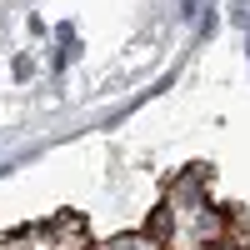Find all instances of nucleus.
I'll list each match as a JSON object with an SVG mask.
<instances>
[{
    "mask_svg": "<svg viewBox=\"0 0 250 250\" xmlns=\"http://www.w3.org/2000/svg\"><path fill=\"white\" fill-rule=\"evenodd\" d=\"M165 230H170V210H165V205H160V210H155V215H150V235H155V240H160V235H165Z\"/></svg>",
    "mask_w": 250,
    "mask_h": 250,
    "instance_id": "1",
    "label": "nucleus"
}]
</instances>
